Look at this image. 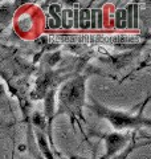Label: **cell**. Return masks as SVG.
Here are the masks:
<instances>
[{
	"label": "cell",
	"mask_w": 151,
	"mask_h": 159,
	"mask_svg": "<svg viewBox=\"0 0 151 159\" xmlns=\"http://www.w3.org/2000/svg\"><path fill=\"white\" fill-rule=\"evenodd\" d=\"M60 99L68 107H74L80 110V106L84 99V80L76 78L64 86Z\"/></svg>",
	"instance_id": "cell-1"
},
{
	"label": "cell",
	"mask_w": 151,
	"mask_h": 159,
	"mask_svg": "<svg viewBox=\"0 0 151 159\" xmlns=\"http://www.w3.org/2000/svg\"><path fill=\"white\" fill-rule=\"evenodd\" d=\"M93 109L99 114V116H102L106 119H109L110 123L117 129H123V127H127V126H137V125H139V123L143 122V119H140V118L126 116V114H123V113L109 110V109L102 107V106H93Z\"/></svg>",
	"instance_id": "cell-2"
},
{
	"label": "cell",
	"mask_w": 151,
	"mask_h": 159,
	"mask_svg": "<svg viewBox=\"0 0 151 159\" xmlns=\"http://www.w3.org/2000/svg\"><path fill=\"white\" fill-rule=\"evenodd\" d=\"M106 141H108V155H113L125 143V137L119 135V134H112V135L106 138Z\"/></svg>",
	"instance_id": "cell-3"
},
{
	"label": "cell",
	"mask_w": 151,
	"mask_h": 159,
	"mask_svg": "<svg viewBox=\"0 0 151 159\" xmlns=\"http://www.w3.org/2000/svg\"><path fill=\"white\" fill-rule=\"evenodd\" d=\"M78 21H80L81 28H88L90 25V12L88 11V9H82V11L80 12Z\"/></svg>",
	"instance_id": "cell-4"
},
{
	"label": "cell",
	"mask_w": 151,
	"mask_h": 159,
	"mask_svg": "<svg viewBox=\"0 0 151 159\" xmlns=\"http://www.w3.org/2000/svg\"><path fill=\"white\" fill-rule=\"evenodd\" d=\"M115 25H117V28H126V12L123 11V9H119V11H117Z\"/></svg>",
	"instance_id": "cell-5"
},
{
	"label": "cell",
	"mask_w": 151,
	"mask_h": 159,
	"mask_svg": "<svg viewBox=\"0 0 151 159\" xmlns=\"http://www.w3.org/2000/svg\"><path fill=\"white\" fill-rule=\"evenodd\" d=\"M39 143H40V146H41V148H43V151L45 152V155H47L49 159H52V155H50V152H49V150H48V147H47V141H45V138L41 135V134L39 133Z\"/></svg>",
	"instance_id": "cell-6"
},
{
	"label": "cell",
	"mask_w": 151,
	"mask_h": 159,
	"mask_svg": "<svg viewBox=\"0 0 151 159\" xmlns=\"http://www.w3.org/2000/svg\"><path fill=\"white\" fill-rule=\"evenodd\" d=\"M8 17H9V7L4 6L0 8V21H6Z\"/></svg>",
	"instance_id": "cell-7"
},
{
	"label": "cell",
	"mask_w": 151,
	"mask_h": 159,
	"mask_svg": "<svg viewBox=\"0 0 151 159\" xmlns=\"http://www.w3.org/2000/svg\"><path fill=\"white\" fill-rule=\"evenodd\" d=\"M58 58H60V54H58V53H54V54H53V56H50V60H49V64H50V65H53V64H54V62H56V61H58Z\"/></svg>",
	"instance_id": "cell-8"
},
{
	"label": "cell",
	"mask_w": 151,
	"mask_h": 159,
	"mask_svg": "<svg viewBox=\"0 0 151 159\" xmlns=\"http://www.w3.org/2000/svg\"><path fill=\"white\" fill-rule=\"evenodd\" d=\"M33 119H34V123H36V125H43V123H41L43 122L41 121V117H40L39 114H34V118Z\"/></svg>",
	"instance_id": "cell-9"
},
{
	"label": "cell",
	"mask_w": 151,
	"mask_h": 159,
	"mask_svg": "<svg viewBox=\"0 0 151 159\" xmlns=\"http://www.w3.org/2000/svg\"><path fill=\"white\" fill-rule=\"evenodd\" d=\"M126 157V154H122V155H121V157H118V158H115V159H123Z\"/></svg>",
	"instance_id": "cell-10"
},
{
	"label": "cell",
	"mask_w": 151,
	"mask_h": 159,
	"mask_svg": "<svg viewBox=\"0 0 151 159\" xmlns=\"http://www.w3.org/2000/svg\"><path fill=\"white\" fill-rule=\"evenodd\" d=\"M2 89H3V88H2V86H0V93H2Z\"/></svg>",
	"instance_id": "cell-11"
}]
</instances>
